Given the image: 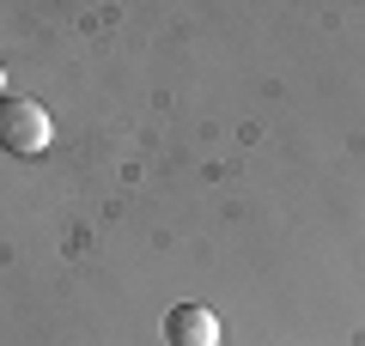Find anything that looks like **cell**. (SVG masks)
Returning a JSON list of instances; mask_svg holds the SVG:
<instances>
[{
    "mask_svg": "<svg viewBox=\"0 0 365 346\" xmlns=\"http://www.w3.org/2000/svg\"><path fill=\"white\" fill-rule=\"evenodd\" d=\"M49 140H55V128H49V110L37 98H0V152L43 158Z\"/></svg>",
    "mask_w": 365,
    "mask_h": 346,
    "instance_id": "obj_1",
    "label": "cell"
},
{
    "mask_svg": "<svg viewBox=\"0 0 365 346\" xmlns=\"http://www.w3.org/2000/svg\"><path fill=\"white\" fill-rule=\"evenodd\" d=\"M165 340L170 346H220V316L207 304H177L165 316Z\"/></svg>",
    "mask_w": 365,
    "mask_h": 346,
    "instance_id": "obj_2",
    "label": "cell"
},
{
    "mask_svg": "<svg viewBox=\"0 0 365 346\" xmlns=\"http://www.w3.org/2000/svg\"><path fill=\"white\" fill-rule=\"evenodd\" d=\"M0 98H6V73H0Z\"/></svg>",
    "mask_w": 365,
    "mask_h": 346,
    "instance_id": "obj_3",
    "label": "cell"
}]
</instances>
